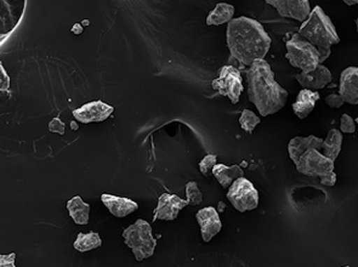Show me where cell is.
<instances>
[{
	"label": "cell",
	"mask_w": 358,
	"mask_h": 267,
	"mask_svg": "<svg viewBox=\"0 0 358 267\" xmlns=\"http://www.w3.org/2000/svg\"><path fill=\"white\" fill-rule=\"evenodd\" d=\"M259 123H260V118L254 112L250 111V110H243L242 115L239 118V124H241V128L244 131L253 134L254 129L257 128Z\"/></svg>",
	"instance_id": "23"
},
{
	"label": "cell",
	"mask_w": 358,
	"mask_h": 267,
	"mask_svg": "<svg viewBox=\"0 0 358 267\" xmlns=\"http://www.w3.org/2000/svg\"><path fill=\"white\" fill-rule=\"evenodd\" d=\"M339 96L350 105L358 103V68L349 67L340 74Z\"/></svg>",
	"instance_id": "14"
},
{
	"label": "cell",
	"mask_w": 358,
	"mask_h": 267,
	"mask_svg": "<svg viewBox=\"0 0 358 267\" xmlns=\"http://www.w3.org/2000/svg\"><path fill=\"white\" fill-rule=\"evenodd\" d=\"M187 205V201L180 199L176 194H163L158 199V204L153 214V220L174 222L179 215L180 210Z\"/></svg>",
	"instance_id": "11"
},
{
	"label": "cell",
	"mask_w": 358,
	"mask_h": 267,
	"mask_svg": "<svg viewBox=\"0 0 358 267\" xmlns=\"http://www.w3.org/2000/svg\"><path fill=\"white\" fill-rule=\"evenodd\" d=\"M299 84L306 90L317 92L320 89L326 88L331 82V72L324 66H317L316 68L308 73H300L295 75Z\"/></svg>",
	"instance_id": "13"
},
{
	"label": "cell",
	"mask_w": 358,
	"mask_h": 267,
	"mask_svg": "<svg viewBox=\"0 0 358 267\" xmlns=\"http://www.w3.org/2000/svg\"><path fill=\"white\" fill-rule=\"evenodd\" d=\"M67 210L69 217H72L77 225H87L89 222V214H90V205L84 202L82 197L76 196L67 202Z\"/></svg>",
	"instance_id": "19"
},
{
	"label": "cell",
	"mask_w": 358,
	"mask_h": 267,
	"mask_svg": "<svg viewBox=\"0 0 358 267\" xmlns=\"http://www.w3.org/2000/svg\"><path fill=\"white\" fill-rule=\"evenodd\" d=\"M285 57L290 65L301 69L303 73H308L320 66V54L316 46L310 44L299 34H293V37L287 42Z\"/></svg>",
	"instance_id": "5"
},
{
	"label": "cell",
	"mask_w": 358,
	"mask_h": 267,
	"mask_svg": "<svg viewBox=\"0 0 358 267\" xmlns=\"http://www.w3.org/2000/svg\"><path fill=\"white\" fill-rule=\"evenodd\" d=\"M101 245L102 240L100 235L95 231H92L89 233H79L77 240L74 242L73 247L76 250H78L80 253H85V252H89L92 249L100 248Z\"/></svg>",
	"instance_id": "22"
},
{
	"label": "cell",
	"mask_w": 358,
	"mask_h": 267,
	"mask_svg": "<svg viewBox=\"0 0 358 267\" xmlns=\"http://www.w3.org/2000/svg\"><path fill=\"white\" fill-rule=\"evenodd\" d=\"M213 89L222 96L229 97L232 103H238L243 92V77L234 66H225L220 69L219 78L213 80Z\"/></svg>",
	"instance_id": "7"
},
{
	"label": "cell",
	"mask_w": 358,
	"mask_h": 267,
	"mask_svg": "<svg viewBox=\"0 0 358 267\" xmlns=\"http://www.w3.org/2000/svg\"><path fill=\"white\" fill-rule=\"evenodd\" d=\"M322 143H323V140L317 138L315 135H311L308 138L296 136V138H292L289 145H288V153H289L290 159H292V161H294V164H296L300 156L306 152L308 150L321 151Z\"/></svg>",
	"instance_id": "16"
},
{
	"label": "cell",
	"mask_w": 358,
	"mask_h": 267,
	"mask_svg": "<svg viewBox=\"0 0 358 267\" xmlns=\"http://www.w3.org/2000/svg\"><path fill=\"white\" fill-rule=\"evenodd\" d=\"M248 97L262 117L275 115L287 103L288 92L275 82L271 66L265 60L254 61L247 71Z\"/></svg>",
	"instance_id": "2"
},
{
	"label": "cell",
	"mask_w": 358,
	"mask_h": 267,
	"mask_svg": "<svg viewBox=\"0 0 358 267\" xmlns=\"http://www.w3.org/2000/svg\"><path fill=\"white\" fill-rule=\"evenodd\" d=\"M234 6L226 3H219L214 10H211L207 17L208 26H220L224 23L230 22L234 19Z\"/></svg>",
	"instance_id": "21"
},
{
	"label": "cell",
	"mask_w": 358,
	"mask_h": 267,
	"mask_svg": "<svg viewBox=\"0 0 358 267\" xmlns=\"http://www.w3.org/2000/svg\"><path fill=\"white\" fill-rule=\"evenodd\" d=\"M15 260H16V254L15 253L0 255V267H16Z\"/></svg>",
	"instance_id": "30"
},
{
	"label": "cell",
	"mask_w": 358,
	"mask_h": 267,
	"mask_svg": "<svg viewBox=\"0 0 358 267\" xmlns=\"http://www.w3.org/2000/svg\"><path fill=\"white\" fill-rule=\"evenodd\" d=\"M317 50L320 54V65H322L331 56V49H322V48H317Z\"/></svg>",
	"instance_id": "32"
},
{
	"label": "cell",
	"mask_w": 358,
	"mask_h": 267,
	"mask_svg": "<svg viewBox=\"0 0 358 267\" xmlns=\"http://www.w3.org/2000/svg\"><path fill=\"white\" fill-rule=\"evenodd\" d=\"M326 103L331 108H340L344 105L345 102L339 96V94H331L329 96L326 97Z\"/></svg>",
	"instance_id": "29"
},
{
	"label": "cell",
	"mask_w": 358,
	"mask_h": 267,
	"mask_svg": "<svg viewBox=\"0 0 358 267\" xmlns=\"http://www.w3.org/2000/svg\"><path fill=\"white\" fill-rule=\"evenodd\" d=\"M266 3L272 5L280 16L290 17L300 22H305L311 13L308 0H267Z\"/></svg>",
	"instance_id": "10"
},
{
	"label": "cell",
	"mask_w": 358,
	"mask_h": 267,
	"mask_svg": "<svg viewBox=\"0 0 358 267\" xmlns=\"http://www.w3.org/2000/svg\"><path fill=\"white\" fill-rule=\"evenodd\" d=\"M186 201L189 205H193V207H197L203 202V194L198 189L197 182L189 181L186 185Z\"/></svg>",
	"instance_id": "24"
},
{
	"label": "cell",
	"mask_w": 358,
	"mask_h": 267,
	"mask_svg": "<svg viewBox=\"0 0 358 267\" xmlns=\"http://www.w3.org/2000/svg\"><path fill=\"white\" fill-rule=\"evenodd\" d=\"M298 34L310 44L322 49H331V45L340 43L336 26L321 6L313 8L308 20L300 26Z\"/></svg>",
	"instance_id": "3"
},
{
	"label": "cell",
	"mask_w": 358,
	"mask_h": 267,
	"mask_svg": "<svg viewBox=\"0 0 358 267\" xmlns=\"http://www.w3.org/2000/svg\"><path fill=\"white\" fill-rule=\"evenodd\" d=\"M216 161H217V158H216L215 154H208L207 157L203 158L201 163H199V171H201L203 175L206 178H209L211 175L213 168L215 166V164H217Z\"/></svg>",
	"instance_id": "25"
},
{
	"label": "cell",
	"mask_w": 358,
	"mask_h": 267,
	"mask_svg": "<svg viewBox=\"0 0 358 267\" xmlns=\"http://www.w3.org/2000/svg\"><path fill=\"white\" fill-rule=\"evenodd\" d=\"M340 133L343 134H354L356 131V124H355V120L350 117L349 115H341V120H340Z\"/></svg>",
	"instance_id": "26"
},
{
	"label": "cell",
	"mask_w": 358,
	"mask_h": 267,
	"mask_svg": "<svg viewBox=\"0 0 358 267\" xmlns=\"http://www.w3.org/2000/svg\"><path fill=\"white\" fill-rule=\"evenodd\" d=\"M222 209H225V204H222V203H220V210H219V212H224Z\"/></svg>",
	"instance_id": "35"
},
{
	"label": "cell",
	"mask_w": 358,
	"mask_h": 267,
	"mask_svg": "<svg viewBox=\"0 0 358 267\" xmlns=\"http://www.w3.org/2000/svg\"><path fill=\"white\" fill-rule=\"evenodd\" d=\"M10 84H11L10 75L8 74V72H6V69L4 68L3 64L0 62V92L9 94Z\"/></svg>",
	"instance_id": "27"
},
{
	"label": "cell",
	"mask_w": 358,
	"mask_h": 267,
	"mask_svg": "<svg viewBox=\"0 0 358 267\" xmlns=\"http://www.w3.org/2000/svg\"><path fill=\"white\" fill-rule=\"evenodd\" d=\"M299 173L310 178H323L334 171V161L328 159L317 150H308L295 164Z\"/></svg>",
	"instance_id": "8"
},
{
	"label": "cell",
	"mask_w": 358,
	"mask_h": 267,
	"mask_svg": "<svg viewBox=\"0 0 358 267\" xmlns=\"http://www.w3.org/2000/svg\"><path fill=\"white\" fill-rule=\"evenodd\" d=\"M227 199L239 212H250L259 205V192L245 178H239L231 185Z\"/></svg>",
	"instance_id": "6"
},
{
	"label": "cell",
	"mask_w": 358,
	"mask_h": 267,
	"mask_svg": "<svg viewBox=\"0 0 358 267\" xmlns=\"http://www.w3.org/2000/svg\"><path fill=\"white\" fill-rule=\"evenodd\" d=\"M49 130H50L51 133L64 135V130H66V125L61 122L60 118H54V120H51L50 123H49Z\"/></svg>",
	"instance_id": "28"
},
{
	"label": "cell",
	"mask_w": 358,
	"mask_h": 267,
	"mask_svg": "<svg viewBox=\"0 0 358 267\" xmlns=\"http://www.w3.org/2000/svg\"><path fill=\"white\" fill-rule=\"evenodd\" d=\"M101 201L110 214L117 217H125L138 209V203L134 202L131 199L117 197L112 194H102Z\"/></svg>",
	"instance_id": "15"
},
{
	"label": "cell",
	"mask_w": 358,
	"mask_h": 267,
	"mask_svg": "<svg viewBox=\"0 0 358 267\" xmlns=\"http://www.w3.org/2000/svg\"><path fill=\"white\" fill-rule=\"evenodd\" d=\"M211 174L219 181V184L224 189L230 187L231 185L234 184V181L239 179V178H244L243 169L237 164L232 166H227L225 164H215V166L211 171Z\"/></svg>",
	"instance_id": "18"
},
{
	"label": "cell",
	"mask_w": 358,
	"mask_h": 267,
	"mask_svg": "<svg viewBox=\"0 0 358 267\" xmlns=\"http://www.w3.org/2000/svg\"><path fill=\"white\" fill-rule=\"evenodd\" d=\"M115 112V108L107 105L101 100L97 101L87 102L85 105L74 110V120H78L79 123L89 124V123H102L105 122L110 115Z\"/></svg>",
	"instance_id": "9"
},
{
	"label": "cell",
	"mask_w": 358,
	"mask_h": 267,
	"mask_svg": "<svg viewBox=\"0 0 358 267\" xmlns=\"http://www.w3.org/2000/svg\"><path fill=\"white\" fill-rule=\"evenodd\" d=\"M76 27L72 29L76 34H80V33L83 32V28L80 27V24H74Z\"/></svg>",
	"instance_id": "33"
},
{
	"label": "cell",
	"mask_w": 358,
	"mask_h": 267,
	"mask_svg": "<svg viewBox=\"0 0 358 267\" xmlns=\"http://www.w3.org/2000/svg\"><path fill=\"white\" fill-rule=\"evenodd\" d=\"M341 146H343V134L338 129H331L326 140H323L322 143V151L323 156L327 157L328 159L336 161V158L339 157L341 152Z\"/></svg>",
	"instance_id": "20"
},
{
	"label": "cell",
	"mask_w": 358,
	"mask_h": 267,
	"mask_svg": "<svg viewBox=\"0 0 358 267\" xmlns=\"http://www.w3.org/2000/svg\"><path fill=\"white\" fill-rule=\"evenodd\" d=\"M357 3V0H345V4L346 5H356Z\"/></svg>",
	"instance_id": "34"
},
{
	"label": "cell",
	"mask_w": 358,
	"mask_h": 267,
	"mask_svg": "<svg viewBox=\"0 0 358 267\" xmlns=\"http://www.w3.org/2000/svg\"><path fill=\"white\" fill-rule=\"evenodd\" d=\"M231 55L242 65L264 60L271 48L272 41L262 23L247 16L231 20L226 32Z\"/></svg>",
	"instance_id": "1"
},
{
	"label": "cell",
	"mask_w": 358,
	"mask_h": 267,
	"mask_svg": "<svg viewBox=\"0 0 358 267\" xmlns=\"http://www.w3.org/2000/svg\"><path fill=\"white\" fill-rule=\"evenodd\" d=\"M196 220L198 225L201 226L202 240L208 243L213 240L214 236L217 235L222 229V222L217 209L214 207L203 208L196 214Z\"/></svg>",
	"instance_id": "12"
},
{
	"label": "cell",
	"mask_w": 358,
	"mask_h": 267,
	"mask_svg": "<svg viewBox=\"0 0 358 267\" xmlns=\"http://www.w3.org/2000/svg\"><path fill=\"white\" fill-rule=\"evenodd\" d=\"M320 94L317 92H310L306 89H303L299 92L296 101L293 103V112L300 120H305L311 112L315 110L316 102L320 100Z\"/></svg>",
	"instance_id": "17"
},
{
	"label": "cell",
	"mask_w": 358,
	"mask_h": 267,
	"mask_svg": "<svg viewBox=\"0 0 358 267\" xmlns=\"http://www.w3.org/2000/svg\"><path fill=\"white\" fill-rule=\"evenodd\" d=\"M321 184L327 187H333L336 184V174L334 171H331L329 174L321 178Z\"/></svg>",
	"instance_id": "31"
},
{
	"label": "cell",
	"mask_w": 358,
	"mask_h": 267,
	"mask_svg": "<svg viewBox=\"0 0 358 267\" xmlns=\"http://www.w3.org/2000/svg\"><path fill=\"white\" fill-rule=\"evenodd\" d=\"M125 245L133 250L134 257L138 261L151 258L155 254L157 240L152 235V227L148 222L138 219L135 224L123 231Z\"/></svg>",
	"instance_id": "4"
}]
</instances>
